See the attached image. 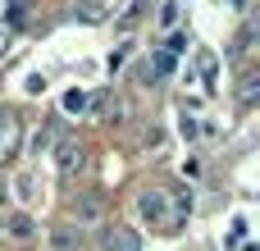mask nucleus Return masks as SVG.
<instances>
[{"instance_id": "18", "label": "nucleus", "mask_w": 260, "mask_h": 251, "mask_svg": "<svg viewBox=\"0 0 260 251\" xmlns=\"http://www.w3.org/2000/svg\"><path fill=\"white\" fill-rule=\"evenodd\" d=\"M165 73H174V55H169V50L155 55V78H165Z\"/></svg>"}, {"instance_id": "14", "label": "nucleus", "mask_w": 260, "mask_h": 251, "mask_svg": "<svg viewBox=\"0 0 260 251\" xmlns=\"http://www.w3.org/2000/svg\"><path fill=\"white\" fill-rule=\"evenodd\" d=\"M251 41H256V18H251V23L238 32V41H233V55H247V46H251Z\"/></svg>"}, {"instance_id": "6", "label": "nucleus", "mask_w": 260, "mask_h": 251, "mask_svg": "<svg viewBox=\"0 0 260 251\" xmlns=\"http://www.w3.org/2000/svg\"><path fill=\"white\" fill-rule=\"evenodd\" d=\"M50 247H55V251H78V247H82V229H73V224L55 229V233H50Z\"/></svg>"}, {"instance_id": "7", "label": "nucleus", "mask_w": 260, "mask_h": 251, "mask_svg": "<svg viewBox=\"0 0 260 251\" xmlns=\"http://www.w3.org/2000/svg\"><path fill=\"white\" fill-rule=\"evenodd\" d=\"M0 23H5L9 32H18V27L27 23V0H14V5H5V9H0Z\"/></svg>"}, {"instance_id": "21", "label": "nucleus", "mask_w": 260, "mask_h": 251, "mask_svg": "<svg viewBox=\"0 0 260 251\" xmlns=\"http://www.w3.org/2000/svg\"><path fill=\"white\" fill-rule=\"evenodd\" d=\"M14 37H18V32H9V27H5V23H0V59H5V55H9V46H14Z\"/></svg>"}, {"instance_id": "22", "label": "nucleus", "mask_w": 260, "mask_h": 251, "mask_svg": "<svg viewBox=\"0 0 260 251\" xmlns=\"http://www.w3.org/2000/svg\"><path fill=\"white\" fill-rule=\"evenodd\" d=\"M187 50V32H174V41H169V55H183Z\"/></svg>"}, {"instance_id": "10", "label": "nucleus", "mask_w": 260, "mask_h": 251, "mask_svg": "<svg viewBox=\"0 0 260 251\" xmlns=\"http://www.w3.org/2000/svg\"><path fill=\"white\" fill-rule=\"evenodd\" d=\"M110 251H142V233H133V229H114V233H110Z\"/></svg>"}, {"instance_id": "1", "label": "nucleus", "mask_w": 260, "mask_h": 251, "mask_svg": "<svg viewBox=\"0 0 260 251\" xmlns=\"http://www.w3.org/2000/svg\"><path fill=\"white\" fill-rule=\"evenodd\" d=\"M137 210H142V219H151L155 229H174V197H169L165 187H146V192L137 197Z\"/></svg>"}, {"instance_id": "13", "label": "nucleus", "mask_w": 260, "mask_h": 251, "mask_svg": "<svg viewBox=\"0 0 260 251\" xmlns=\"http://www.w3.org/2000/svg\"><path fill=\"white\" fill-rule=\"evenodd\" d=\"M55 146V123H46V128H37V142H32V151H37V160H41V151H50Z\"/></svg>"}, {"instance_id": "26", "label": "nucleus", "mask_w": 260, "mask_h": 251, "mask_svg": "<svg viewBox=\"0 0 260 251\" xmlns=\"http://www.w3.org/2000/svg\"><path fill=\"white\" fill-rule=\"evenodd\" d=\"M0 251H5V247H0Z\"/></svg>"}, {"instance_id": "12", "label": "nucleus", "mask_w": 260, "mask_h": 251, "mask_svg": "<svg viewBox=\"0 0 260 251\" xmlns=\"http://www.w3.org/2000/svg\"><path fill=\"white\" fill-rule=\"evenodd\" d=\"M87 110V91L78 87V91H64V114H82Z\"/></svg>"}, {"instance_id": "25", "label": "nucleus", "mask_w": 260, "mask_h": 251, "mask_svg": "<svg viewBox=\"0 0 260 251\" xmlns=\"http://www.w3.org/2000/svg\"><path fill=\"white\" fill-rule=\"evenodd\" d=\"M5 114H9V105H0V119H5Z\"/></svg>"}, {"instance_id": "4", "label": "nucleus", "mask_w": 260, "mask_h": 251, "mask_svg": "<svg viewBox=\"0 0 260 251\" xmlns=\"http://www.w3.org/2000/svg\"><path fill=\"white\" fill-rule=\"evenodd\" d=\"M18 146H23V123H18V114L9 110V114L0 119V165H9V160L18 155Z\"/></svg>"}, {"instance_id": "5", "label": "nucleus", "mask_w": 260, "mask_h": 251, "mask_svg": "<svg viewBox=\"0 0 260 251\" xmlns=\"http://www.w3.org/2000/svg\"><path fill=\"white\" fill-rule=\"evenodd\" d=\"M5 233H9L14 242H32V238H37V224H32V215H23V210H18V215H9Z\"/></svg>"}, {"instance_id": "24", "label": "nucleus", "mask_w": 260, "mask_h": 251, "mask_svg": "<svg viewBox=\"0 0 260 251\" xmlns=\"http://www.w3.org/2000/svg\"><path fill=\"white\" fill-rule=\"evenodd\" d=\"M5 197H9V183H5V178H0V206H5Z\"/></svg>"}, {"instance_id": "17", "label": "nucleus", "mask_w": 260, "mask_h": 251, "mask_svg": "<svg viewBox=\"0 0 260 251\" xmlns=\"http://www.w3.org/2000/svg\"><path fill=\"white\" fill-rule=\"evenodd\" d=\"M178 14H183V9H178V0H169V5L160 9V27H174V23H178Z\"/></svg>"}, {"instance_id": "16", "label": "nucleus", "mask_w": 260, "mask_h": 251, "mask_svg": "<svg viewBox=\"0 0 260 251\" xmlns=\"http://www.w3.org/2000/svg\"><path fill=\"white\" fill-rule=\"evenodd\" d=\"M215 73H219V59L206 50V55H201V78H206V87H215Z\"/></svg>"}, {"instance_id": "15", "label": "nucleus", "mask_w": 260, "mask_h": 251, "mask_svg": "<svg viewBox=\"0 0 260 251\" xmlns=\"http://www.w3.org/2000/svg\"><path fill=\"white\" fill-rule=\"evenodd\" d=\"M128 50H133V41H123L119 50H110V59H105V69H110V73H119V69H123V59H128Z\"/></svg>"}, {"instance_id": "19", "label": "nucleus", "mask_w": 260, "mask_h": 251, "mask_svg": "<svg viewBox=\"0 0 260 251\" xmlns=\"http://www.w3.org/2000/svg\"><path fill=\"white\" fill-rule=\"evenodd\" d=\"M27 91L41 96V91H46V73H27Z\"/></svg>"}, {"instance_id": "9", "label": "nucleus", "mask_w": 260, "mask_h": 251, "mask_svg": "<svg viewBox=\"0 0 260 251\" xmlns=\"http://www.w3.org/2000/svg\"><path fill=\"white\" fill-rule=\"evenodd\" d=\"M256 96H260V73H256V69H247L242 82H238V101H242V105H256Z\"/></svg>"}, {"instance_id": "3", "label": "nucleus", "mask_w": 260, "mask_h": 251, "mask_svg": "<svg viewBox=\"0 0 260 251\" xmlns=\"http://www.w3.org/2000/svg\"><path fill=\"white\" fill-rule=\"evenodd\" d=\"M69 215H73V224H78V229H91V224H101V219H105V197H101V192H82V197H73Z\"/></svg>"}, {"instance_id": "20", "label": "nucleus", "mask_w": 260, "mask_h": 251, "mask_svg": "<svg viewBox=\"0 0 260 251\" xmlns=\"http://www.w3.org/2000/svg\"><path fill=\"white\" fill-rule=\"evenodd\" d=\"M178 133H183V137H187V142H192V137H197V133H201V128H197V119H192V114H183V123H178Z\"/></svg>"}, {"instance_id": "2", "label": "nucleus", "mask_w": 260, "mask_h": 251, "mask_svg": "<svg viewBox=\"0 0 260 251\" xmlns=\"http://www.w3.org/2000/svg\"><path fill=\"white\" fill-rule=\"evenodd\" d=\"M55 169H59V183H73V178L87 169V151H82L73 137H64V142L55 146Z\"/></svg>"}, {"instance_id": "23", "label": "nucleus", "mask_w": 260, "mask_h": 251, "mask_svg": "<svg viewBox=\"0 0 260 251\" xmlns=\"http://www.w3.org/2000/svg\"><path fill=\"white\" fill-rule=\"evenodd\" d=\"M146 5H151V0H133V5H128V14H123V18H128V23H133V18H142V14H146Z\"/></svg>"}, {"instance_id": "8", "label": "nucleus", "mask_w": 260, "mask_h": 251, "mask_svg": "<svg viewBox=\"0 0 260 251\" xmlns=\"http://www.w3.org/2000/svg\"><path fill=\"white\" fill-rule=\"evenodd\" d=\"M73 14H78L82 23H91V27H101V23H105V5H101V0H78V5H73Z\"/></svg>"}, {"instance_id": "11", "label": "nucleus", "mask_w": 260, "mask_h": 251, "mask_svg": "<svg viewBox=\"0 0 260 251\" xmlns=\"http://www.w3.org/2000/svg\"><path fill=\"white\" fill-rule=\"evenodd\" d=\"M14 192H18L23 206H32V201H37V174H18V178H14Z\"/></svg>"}]
</instances>
